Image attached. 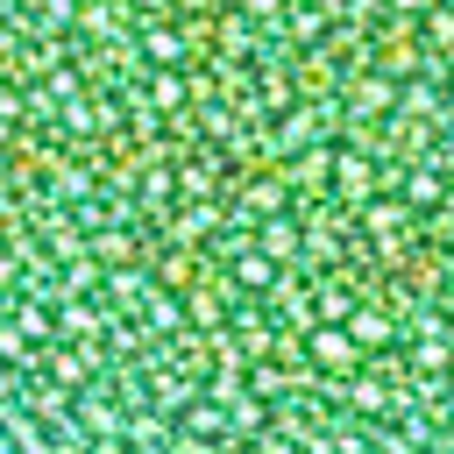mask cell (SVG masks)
Masks as SVG:
<instances>
[{
	"instance_id": "obj_1",
	"label": "cell",
	"mask_w": 454,
	"mask_h": 454,
	"mask_svg": "<svg viewBox=\"0 0 454 454\" xmlns=\"http://www.w3.org/2000/svg\"><path fill=\"white\" fill-rule=\"evenodd\" d=\"M0 454H454V0H0Z\"/></svg>"
}]
</instances>
